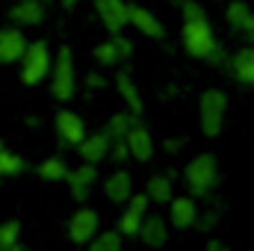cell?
Instances as JSON below:
<instances>
[{
  "instance_id": "obj_1",
  "label": "cell",
  "mask_w": 254,
  "mask_h": 251,
  "mask_svg": "<svg viewBox=\"0 0 254 251\" xmlns=\"http://www.w3.org/2000/svg\"><path fill=\"white\" fill-rule=\"evenodd\" d=\"M181 12H184V30H181L184 51L190 54L192 60H204V63H210V65L228 63V54L219 45V39L213 33V24H210L204 6L198 0H184L181 3Z\"/></svg>"
},
{
  "instance_id": "obj_2",
  "label": "cell",
  "mask_w": 254,
  "mask_h": 251,
  "mask_svg": "<svg viewBox=\"0 0 254 251\" xmlns=\"http://www.w3.org/2000/svg\"><path fill=\"white\" fill-rule=\"evenodd\" d=\"M184 181H187V189H190L192 198H210V192L222 181L216 157L213 154H198L195 160H190L187 169H184Z\"/></svg>"
},
{
  "instance_id": "obj_3",
  "label": "cell",
  "mask_w": 254,
  "mask_h": 251,
  "mask_svg": "<svg viewBox=\"0 0 254 251\" xmlns=\"http://www.w3.org/2000/svg\"><path fill=\"white\" fill-rule=\"evenodd\" d=\"M225 116H228V95L222 89H207L198 98V125L207 139H216L225 127Z\"/></svg>"
},
{
  "instance_id": "obj_4",
  "label": "cell",
  "mask_w": 254,
  "mask_h": 251,
  "mask_svg": "<svg viewBox=\"0 0 254 251\" xmlns=\"http://www.w3.org/2000/svg\"><path fill=\"white\" fill-rule=\"evenodd\" d=\"M51 95L57 101H63V104L77 95V71H74L71 48H60L57 63H51Z\"/></svg>"
},
{
  "instance_id": "obj_5",
  "label": "cell",
  "mask_w": 254,
  "mask_h": 251,
  "mask_svg": "<svg viewBox=\"0 0 254 251\" xmlns=\"http://www.w3.org/2000/svg\"><path fill=\"white\" fill-rule=\"evenodd\" d=\"M18 63H21V80H24V86H39L51 74V63H54L48 42H27V48H24V54H21Z\"/></svg>"
},
{
  "instance_id": "obj_6",
  "label": "cell",
  "mask_w": 254,
  "mask_h": 251,
  "mask_svg": "<svg viewBox=\"0 0 254 251\" xmlns=\"http://www.w3.org/2000/svg\"><path fill=\"white\" fill-rule=\"evenodd\" d=\"M101 231V216L92 207H80L71 219H68V240L74 246H89V240Z\"/></svg>"
},
{
  "instance_id": "obj_7",
  "label": "cell",
  "mask_w": 254,
  "mask_h": 251,
  "mask_svg": "<svg viewBox=\"0 0 254 251\" xmlns=\"http://www.w3.org/2000/svg\"><path fill=\"white\" fill-rule=\"evenodd\" d=\"M63 184H68L71 198H74L77 204L89 201L92 189H95V184H98V166H95V163H80L77 169H68V175H65Z\"/></svg>"
},
{
  "instance_id": "obj_8",
  "label": "cell",
  "mask_w": 254,
  "mask_h": 251,
  "mask_svg": "<svg viewBox=\"0 0 254 251\" xmlns=\"http://www.w3.org/2000/svg\"><path fill=\"white\" fill-rule=\"evenodd\" d=\"M133 54V42H127L122 33H113V39H107L104 45L95 48V63L101 68H110V65H122L130 60Z\"/></svg>"
},
{
  "instance_id": "obj_9",
  "label": "cell",
  "mask_w": 254,
  "mask_h": 251,
  "mask_svg": "<svg viewBox=\"0 0 254 251\" xmlns=\"http://www.w3.org/2000/svg\"><path fill=\"white\" fill-rule=\"evenodd\" d=\"M127 24H133V27H136L142 36H148V39H157V42L166 39L163 21H160L151 9H145V6H139V3H127Z\"/></svg>"
},
{
  "instance_id": "obj_10",
  "label": "cell",
  "mask_w": 254,
  "mask_h": 251,
  "mask_svg": "<svg viewBox=\"0 0 254 251\" xmlns=\"http://www.w3.org/2000/svg\"><path fill=\"white\" fill-rule=\"evenodd\" d=\"M125 213H122V219H119V225H116V231L122 234V237H136V231H139V225H142V219H145V213H148V204H151V198L142 192V195H130L125 201Z\"/></svg>"
},
{
  "instance_id": "obj_11",
  "label": "cell",
  "mask_w": 254,
  "mask_h": 251,
  "mask_svg": "<svg viewBox=\"0 0 254 251\" xmlns=\"http://www.w3.org/2000/svg\"><path fill=\"white\" fill-rule=\"evenodd\" d=\"M54 127H57V139H60V145H65V148H74V145L86 136V122H83L74 110H60Z\"/></svg>"
},
{
  "instance_id": "obj_12",
  "label": "cell",
  "mask_w": 254,
  "mask_h": 251,
  "mask_svg": "<svg viewBox=\"0 0 254 251\" xmlns=\"http://www.w3.org/2000/svg\"><path fill=\"white\" fill-rule=\"evenodd\" d=\"M98 21L110 33H122L127 27V3L125 0H95Z\"/></svg>"
},
{
  "instance_id": "obj_13",
  "label": "cell",
  "mask_w": 254,
  "mask_h": 251,
  "mask_svg": "<svg viewBox=\"0 0 254 251\" xmlns=\"http://www.w3.org/2000/svg\"><path fill=\"white\" fill-rule=\"evenodd\" d=\"M195 219H198V201L192 195H175L169 201V222L178 228V231H190L195 228Z\"/></svg>"
},
{
  "instance_id": "obj_14",
  "label": "cell",
  "mask_w": 254,
  "mask_h": 251,
  "mask_svg": "<svg viewBox=\"0 0 254 251\" xmlns=\"http://www.w3.org/2000/svg\"><path fill=\"white\" fill-rule=\"evenodd\" d=\"M136 237H139L148 249H163V246L169 243V225H166L163 216H157V213H145V219H142Z\"/></svg>"
},
{
  "instance_id": "obj_15",
  "label": "cell",
  "mask_w": 254,
  "mask_h": 251,
  "mask_svg": "<svg viewBox=\"0 0 254 251\" xmlns=\"http://www.w3.org/2000/svg\"><path fill=\"white\" fill-rule=\"evenodd\" d=\"M74 148H77V154H80V160H83V163H95V166H101V163L107 160L110 139H107V133H104V130H98V133H86Z\"/></svg>"
},
{
  "instance_id": "obj_16",
  "label": "cell",
  "mask_w": 254,
  "mask_h": 251,
  "mask_svg": "<svg viewBox=\"0 0 254 251\" xmlns=\"http://www.w3.org/2000/svg\"><path fill=\"white\" fill-rule=\"evenodd\" d=\"M125 142H127V151H130V157L133 160H139V163H148L151 157H154V136H151V130L145 125H136L130 127V133L125 136Z\"/></svg>"
},
{
  "instance_id": "obj_17",
  "label": "cell",
  "mask_w": 254,
  "mask_h": 251,
  "mask_svg": "<svg viewBox=\"0 0 254 251\" xmlns=\"http://www.w3.org/2000/svg\"><path fill=\"white\" fill-rule=\"evenodd\" d=\"M116 89H119V95H122V101L127 104V110L133 113V116H142L145 113V101H142V92H139V86H136V80L130 77V71L127 68H119V74H116Z\"/></svg>"
},
{
  "instance_id": "obj_18",
  "label": "cell",
  "mask_w": 254,
  "mask_h": 251,
  "mask_svg": "<svg viewBox=\"0 0 254 251\" xmlns=\"http://www.w3.org/2000/svg\"><path fill=\"white\" fill-rule=\"evenodd\" d=\"M24 48H27V39H24L21 27H3L0 30V65L18 63Z\"/></svg>"
},
{
  "instance_id": "obj_19",
  "label": "cell",
  "mask_w": 254,
  "mask_h": 251,
  "mask_svg": "<svg viewBox=\"0 0 254 251\" xmlns=\"http://www.w3.org/2000/svg\"><path fill=\"white\" fill-rule=\"evenodd\" d=\"M9 21L15 27H39L45 21V6L42 0H18L9 9Z\"/></svg>"
},
{
  "instance_id": "obj_20",
  "label": "cell",
  "mask_w": 254,
  "mask_h": 251,
  "mask_svg": "<svg viewBox=\"0 0 254 251\" xmlns=\"http://www.w3.org/2000/svg\"><path fill=\"white\" fill-rule=\"evenodd\" d=\"M228 68H231V74L240 80V83H246V86H254V45H246V48H240L234 57H228Z\"/></svg>"
},
{
  "instance_id": "obj_21",
  "label": "cell",
  "mask_w": 254,
  "mask_h": 251,
  "mask_svg": "<svg viewBox=\"0 0 254 251\" xmlns=\"http://www.w3.org/2000/svg\"><path fill=\"white\" fill-rule=\"evenodd\" d=\"M104 195H107L113 204H125L127 198L133 195V178H130V172H127V169L113 172V175L104 181Z\"/></svg>"
},
{
  "instance_id": "obj_22",
  "label": "cell",
  "mask_w": 254,
  "mask_h": 251,
  "mask_svg": "<svg viewBox=\"0 0 254 251\" xmlns=\"http://www.w3.org/2000/svg\"><path fill=\"white\" fill-rule=\"evenodd\" d=\"M145 195L154 201V204H169L175 198V175H151L148 184H145Z\"/></svg>"
},
{
  "instance_id": "obj_23",
  "label": "cell",
  "mask_w": 254,
  "mask_h": 251,
  "mask_svg": "<svg viewBox=\"0 0 254 251\" xmlns=\"http://www.w3.org/2000/svg\"><path fill=\"white\" fill-rule=\"evenodd\" d=\"M225 18H228V24H231L234 33H243V30H249L254 24V9L246 0H231L228 9H225Z\"/></svg>"
},
{
  "instance_id": "obj_24",
  "label": "cell",
  "mask_w": 254,
  "mask_h": 251,
  "mask_svg": "<svg viewBox=\"0 0 254 251\" xmlns=\"http://www.w3.org/2000/svg\"><path fill=\"white\" fill-rule=\"evenodd\" d=\"M139 122V116H133L130 110H125V113H116V116H110V122H107V127H104V133H107V139L110 142H116V139H125L127 133H130V127Z\"/></svg>"
},
{
  "instance_id": "obj_25",
  "label": "cell",
  "mask_w": 254,
  "mask_h": 251,
  "mask_svg": "<svg viewBox=\"0 0 254 251\" xmlns=\"http://www.w3.org/2000/svg\"><path fill=\"white\" fill-rule=\"evenodd\" d=\"M65 175H68V163H65V157H60V154L48 157L39 166V178L48 181V184H60V181H65Z\"/></svg>"
},
{
  "instance_id": "obj_26",
  "label": "cell",
  "mask_w": 254,
  "mask_h": 251,
  "mask_svg": "<svg viewBox=\"0 0 254 251\" xmlns=\"http://www.w3.org/2000/svg\"><path fill=\"white\" fill-rule=\"evenodd\" d=\"M222 216H225V204L222 201H210V207L201 213L198 210V219H195V228L201 231V234H210L219 222H222Z\"/></svg>"
},
{
  "instance_id": "obj_27",
  "label": "cell",
  "mask_w": 254,
  "mask_h": 251,
  "mask_svg": "<svg viewBox=\"0 0 254 251\" xmlns=\"http://www.w3.org/2000/svg\"><path fill=\"white\" fill-rule=\"evenodd\" d=\"M27 169V160L15 151H9L3 142H0V178H12V175H21Z\"/></svg>"
},
{
  "instance_id": "obj_28",
  "label": "cell",
  "mask_w": 254,
  "mask_h": 251,
  "mask_svg": "<svg viewBox=\"0 0 254 251\" xmlns=\"http://www.w3.org/2000/svg\"><path fill=\"white\" fill-rule=\"evenodd\" d=\"M122 246H125V237L119 234V231H98L92 240H89V249L92 251H122Z\"/></svg>"
},
{
  "instance_id": "obj_29",
  "label": "cell",
  "mask_w": 254,
  "mask_h": 251,
  "mask_svg": "<svg viewBox=\"0 0 254 251\" xmlns=\"http://www.w3.org/2000/svg\"><path fill=\"white\" fill-rule=\"evenodd\" d=\"M0 251H21V225L18 222L0 225Z\"/></svg>"
},
{
  "instance_id": "obj_30",
  "label": "cell",
  "mask_w": 254,
  "mask_h": 251,
  "mask_svg": "<svg viewBox=\"0 0 254 251\" xmlns=\"http://www.w3.org/2000/svg\"><path fill=\"white\" fill-rule=\"evenodd\" d=\"M107 160H110V163H116V166H125L127 160H130V151H127V142H125V139H116V142H110Z\"/></svg>"
},
{
  "instance_id": "obj_31",
  "label": "cell",
  "mask_w": 254,
  "mask_h": 251,
  "mask_svg": "<svg viewBox=\"0 0 254 251\" xmlns=\"http://www.w3.org/2000/svg\"><path fill=\"white\" fill-rule=\"evenodd\" d=\"M86 89H89V92H101V89H107V77H104L101 71H89V74H86Z\"/></svg>"
},
{
  "instance_id": "obj_32",
  "label": "cell",
  "mask_w": 254,
  "mask_h": 251,
  "mask_svg": "<svg viewBox=\"0 0 254 251\" xmlns=\"http://www.w3.org/2000/svg\"><path fill=\"white\" fill-rule=\"evenodd\" d=\"M184 145H187V136H178V139H166V142H163L166 154H178V151H181Z\"/></svg>"
},
{
  "instance_id": "obj_33",
  "label": "cell",
  "mask_w": 254,
  "mask_h": 251,
  "mask_svg": "<svg viewBox=\"0 0 254 251\" xmlns=\"http://www.w3.org/2000/svg\"><path fill=\"white\" fill-rule=\"evenodd\" d=\"M207 251H228V246L222 240H207Z\"/></svg>"
},
{
  "instance_id": "obj_34",
  "label": "cell",
  "mask_w": 254,
  "mask_h": 251,
  "mask_svg": "<svg viewBox=\"0 0 254 251\" xmlns=\"http://www.w3.org/2000/svg\"><path fill=\"white\" fill-rule=\"evenodd\" d=\"M240 36L246 39V45H254V24H252V27H249V30H243Z\"/></svg>"
},
{
  "instance_id": "obj_35",
  "label": "cell",
  "mask_w": 254,
  "mask_h": 251,
  "mask_svg": "<svg viewBox=\"0 0 254 251\" xmlns=\"http://www.w3.org/2000/svg\"><path fill=\"white\" fill-rule=\"evenodd\" d=\"M24 125H27V127H36V125H39V119H33V116H27V119H24Z\"/></svg>"
},
{
  "instance_id": "obj_36",
  "label": "cell",
  "mask_w": 254,
  "mask_h": 251,
  "mask_svg": "<svg viewBox=\"0 0 254 251\" xmlns=\"http://www.w3.org/2000/svg\"><path fill=\"white\" fill-rule=\"evenodd\" d=\"M60 3H63V6H68V9H71V6H77L80 0H60Z\"/></svg>"
}]
</instances>
